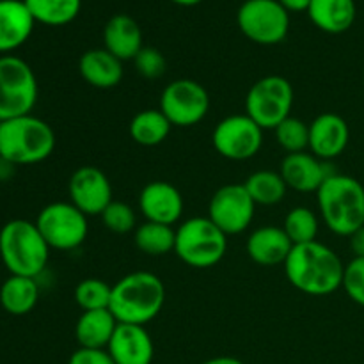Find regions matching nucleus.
<instances>
[{
    "label": "nucleus",
    "instance_id": "9",
    "mask_svg": "<svg viewBox=\"0 0 364 364\" xmlns=\"http://www.w3.org/2000/svg\"><path fill=\"white\" fill-rule=\"evenodd\" d=\"M34 223L48 247L57 251L80 247L89 233L87 215L70 201L50 203L38 213Z\"/></svg>",
    "mask_w": 364,
    "mask_h": 364
},
{
    "label": "nucleus",
    "instance_id": "41",
    "mask_svg": "<svg viewBox=\"0 0 364 364\" xmlns=\"http://www.w3.org/2000/svg\"><path fill=\"white\" fill-rule=\"evenodd\" d=\"M0 162H2V155H0Z\"/></svg>",
    "mask_w": 364,
    "mask_h": 364
},
{
    "label": "nucleus",
    "instance_id": "26",
    "mask_svg": "<svg viewBox=\"0 0 364 364\" xmlns=\"http://www.w3.org/2000/svg\"><path fill=\"white\" fill-rule=\"evenodd\" d=\"M173 124L160 109H146L135 114L130 121V137L139 146L153 148L169 137Z\"/></svg>",
    "mask_w": 364,
    "mask_h": 364
},
{
    "label": "nucleus",
    "instance_id": "10",
    "mask_svg": "<svg viewBox=\"0 0 364 364\" xmlns=\"http://www.w3.org/2000/svg\"><path fill=\"white\" fill-rule=\"evenodd\" d=\"M242 34L256 45H277L290 31V13L277 0H245L237 13Z\"/></svg>",
    "mask_w": 364,
    "mask_h": 364
},
{
    "label": "nucleus",
    "instance_id": "38",
    "mask_svg": "<svg viewBox=\"0 0 364 364\" xmlns=\"http://www.w3.org/2000/svg\"><path fill=\"white\" fill-rule=\"evenodd\" d=\"M288 13H308L311 0H277Z\"/></svg>",
    "mask_w": 364,
    "mask_h": 364
},
{
    "label": "nucleus",
    "instance_id": "25",
    "mask_svg": "<svg viewBox=\"0 0 364 364\" xmlns=\"http://www.w3.org/2000/svg\"><path fill=\"white\" fill-rule=\"evenodd\" d=\"M39 301V284L36 277L11 276L0 287V306L13 316L28 315Z\"/></svg>",
    "mask_w": 364,
    "mask_h": 364
},
{
    "label": "nucleus",
    "instance_id": "11",
    "mask_svg": "<svg viewBox=\"0 0 364 364\" xmlns=\"http://www.w3.org/2000/svg\"><path fill=\"white\" fill-rule=\"evenodd\" d=\"M159 109L173 127H194L208 114L210 95L198 80L178 78L164 87Z\"/></svg>",
    "mask_w": 364,
    "mask_h": 364
},
{
    "label": "nucleus",
    "instance_id": "2",
    "mask_svg": "<svg viewBox=\"0 0 364 364\" xmlns=\"http://www.w3.org/2000/svg\"><path fill=\"white\" fill-rule=\"evenodd\" d=\"M166 304V287L153 272H132L112 287L110 313L119 323L146 326Z\"/></svg>",
    "mask_w": 364,
    "mask_h": 364
},
{
    "label": "nucleus",
    "instance_id": "17",
    "mask_svg": "<svg viewBox=\"0 0 364 364\" xmlns=\"http://www.w3.org/2000/svg\"><path fill=\"white\" fill-rule=\"evenodd\" d=\"M350 139L347 121L334 112H323L309 124V151L320 160L336 159L345 151Z\"/></svg>",
    "mask_w": 364,
    "mask_h": 364
},
{
    "label": "nucleus",
    "instance_id": "3",
    "mask_svg": "<svg viewBox=\"0 0 364 364\" xmlns=\"http://www.w3.org/2000/svg\"><path fill=\"white\" fill-rule=\"evenodd\" d=\"M316 203L326 226L340 237L364 226V187L355 178L334 173L316 192Z\"/></svg>",
    "mask_w": 364,
    "mask_h": 364
},
{
    "label": "nucleus",
    "instance_id": "18",
    "mask_svg": "<svg viewBox=\"0 0 364 364\" xmlns=\"http://www.w3.org/2000/svg\"><path fill=\"white\" fill-rule=\"evenodd\" d=\"M107 352L116 364H151L155 345L144 326L119 323Z\"/></svg>",
    "mask_w": 364,
    "mask_h": 364
},
{
    "label": "nucleus",
    "instance_id": "36",
    "mask_svg": "<svg viewBox=\"0 0 364 364\" xmlns=\"http://www.w3.org/2000/svg\"><path fill=\"white\" fill-rule=\"evenodd\" d=\"M68 364H116L107 352V348H84L78 347L71 354Z\"/></svg>",
    "mask_w": 364,
    "mask_h": 364
},
{
    "label": "nucleus",
    "instance_id": "6",
    "mask_svg": "<svg viewBox=\"0 0 364 364\" xmlns=\"http://www.w3.org/2000/svg\"><path fill=\"white\" fill-rule=\"evenodd\" d=\"M228 235L208 217H192L176 230L174 255L188 267L210 269L226 256Z\"/></svg>",
    "mask_w": 364,
    "mask_h": 364
},
{
    "label": "nucleus",
    "instance_id": "8",
    "mask_svg": "<svg viewBox=\"0 0 364 364\" xmlns=\"http://www.w3.org/2000/svg\"><path fill=\"white\" fill-rule=\"evenodd\" d=\"M294 87L279 75H269L251 85L245 96V114L263 130H276L291 116Z\"/></svg>",
    "mask_w": 364,
    "mask_h": 364
},
{
    "label": "nucleus",
    "instance_id": "4",
    "mask_svg": "<svg viewBox=\"0 0 364 364\" xmlns=\"http://www.w3.org/2000/svg\"><path fill=\"white\" fill-rule=\"evenodd\" d=\"M55 149V132L46 121L27 114L0 121V155L13 166H34Z\"/></svg>",
    "mask_w": 364,
    "mask_h": 364
},
{
    "label": "nucleus",
    "instance_id": "32",
    "mask_svg": "<svg viewBox=\"0 0 364 364\" xmlns=\"http://www.w3.org/2000/svg\"><path fill=\"white\" fill-rule=\"evenodd\" d=\"M274 134H276L277 144L288 155L306 151L309 148V124L302 119H297V117H287L279 127H276Z\"/></svg>",
    "mask_w": 364,
    "mask_h": 364
},
{
    "label": "nucleus",
    "instance_id": "39",
    "mask_svg": "<svg viewBox=\"0 0 364 364\" xmlns=\"http://www.w3.org/2000/svg\"><path fill=\"white\" fill-rule=\"evenodd\" d=\"M201 364H244V363L237 358H230V355H219V358H212Z\"/></svg>",
    "mask_w": 364,
    "mask_h": 364
},
{
    "label": "nucleus",
    "instance_id": "12",
    "mask_svg": "<svg viewBox=\"0 0 364 364\" xmlns=\"http://www.w3.org/2000/svg\"><path fill=\"white\" fill-rule=\"evenodd\" d=\"M212 144L220 156L233 162H244L258 155L263 144V128L247 114H233L215 124Z\"/></svg>",
    "mask_w": 364,
    "mask_h": 364
},
{
    "label": "nucleus",
    "instance_id": "16",
    "mask_svg": "<svg viewBox=\"0 0 364 364\" xmlns=\"http://www.w3.org/2000/svg\"><path fill=\"white\" fill-rule=\"evenodd\" d=\"M279 174L283 176L288 188L309 194V192H318L327 178L333 176L334 173L326 160H320L313 153L301 151L284 156L279 167Z\"/></svg>",
    "mask_w": 364,
    "mask_h": 364
},
{
    "label": "nucleus",
    "instance_id": "24",
    "mask_svg": "<svg viewBox=\"0 0 364 364\" xmlns=\"http://www.w3.org/2000/svg\"><path fill=\"white\" fill-rule=\"evenodd\" d=\"M117 326L119 322L110 313V309L82 311L75 326V338H77L78 347L107 348Z\"/></svg>",
    "mask_w": 364,
    "mask_h": 364
},
{
    "label": "nucleus",
    "instance_id": "37",
    "mask_svg": "<svg viewBox=\"0 0 364 364\" xmlns=\"http://www.w3.org/2000/svg\"><path fill=\"white\" fill-rule=\"evenodd\" d=\"M350 242V251L354 252V258H364V226L348 237Z\"/></svg>",
    "mask_w": 364,
    "mask_h": 364
},
{
    "label": "nucleus",
    "instance_id": "30",
    "mask_svg": "<svg viewBox=\"0 0 364 364\" xmlns=\"http://www.w3.org/2000/svg\"><path fill=\"white\" fill-rule=\"evenodd\" d=\"M283 230L294 245L309 244L318 235V219L308 206H295L284 217Z\"/></svg>",
    "mask_w": 364,
    "mask_h": 364
},
{
    "label": "nucleus",
    "instance_id": "1",
    "mask_svg": "<svg viewBox=\"0 0 364 364\" xmlns=\"http://www.w3.org/2000/svg\"><path fill=\"white\" fill-rule=\"evenodd\" d=\"M283 267L291 287L306 295L323 297L343 287V262L318 240L294 245Z\"/></svg>",
    "mask_w": 364,
    "mask_h": 364
},
{
    "label": "nucleus",
    "instance_id": "15",
    "mask_svg": "<svg viewBox=\"0 0 364 364\" xmlns=\"http://www.w3.org/2000/svg\"><path fill=\"white\" fill-rule=\"evenodd\" d=\"M183 196L169 181H149L139 194V208L149 223L174 226L183 215Z\"/></svg>",
    "mask_w": 364,
    "mask_h": 364
},
{
    "label": "nucleus",
    "instance_id": "21",
    "mask_svg": "<svg viewBox=\"0 0 364 364\" xmlns=\"http://www.w3.org/2000/svg\"><path fill=\"white\" fill-rule=\"evenodd\" d=\"M103 48L123 63L134 60L144 48L141 25L128 14H114L103 28Z\"/></svg>",
    "mask_w": 364,
    "mask_h": 364
},
{
    "label": "nucleus",
    "instance_id": "23",
    "mask_svg": "<svg viewBox=\"0 0 364 364\" xmlns=\"http://www.w3.org/2000/svg\"><path fill=\"white\" fill-rule=\"evenodd\" d=\"M358 7L355 0H311L309 20L327 34H343L354 25Z\"/></svg>",
    "mask_w": 364,
    "mask_h": 364
},
{
    "label": "nucleus",
    "instance_id": "34",
    "mask_svg": "<svg viewBox=\"0 0 364 364\" xmlns=\"http://www.w3.org/2000/svg\"><path fill=\"white\" fill-rule=\"evenodd\" d=\"M134 66L141 77L148 78V80H156V78L164 77V73H166L167 60L160 50L153 48V46H144L135 55Z\"/></svg>",
    "mask_w": 364,
    "mask_h": 364
},
{
    "label": "nucleus",
    "instance_id": "19",
    "mask_svg": "<svg viewBox=\"0 0 364 364\" xmlns=\"http://www.w3.org/2000/svg\"><path fill=\"white\" fill-rule=\"evenodd\" d=\"M34 25V18L23 0H0V55H11L23 46Z\"/></svg>",
    "mask_w": 364,
    "mask_h": 364
},
{
    "label": "nucleus",
    "instance_id": "28",
    "mask_svg": "<svg viewBox=\"0 0 364 364\" xmlns=\"http://www.w3.org/2000/svg\"><path fill=\"white\" fill-rule=\"evenodd\" d=\"M245 191L249 192L255 205L262 206H274L281 203L287 196V183H284L283 176L274 171H256L251 176L245 180L244 183Z\"/></svg>",
    "mask_w": 364,
    "mask_h": 364
},
{
    "label": "nucleus",
    "instance_id": "5",
    "mask_svg": "<svg viewBox=\"0 0 364 364\" xmlns=\"http://www.w3.org/2000/svg\"><path fill=\"white\" fill-rule=\"evenodd\" d=\"M50 247L36 223L13 219L0 230V259L11 276L36 277L46 269Z\"/></svg>",
    "mask_w": 364,
    "mask_h": 364
},
{
    "label": "nucleus",
    "instance_id": "31",
    "mask_svg": "<svg viewBox=\"0 0 364 364\" xmlns=\"http://www.w3.org/2000/svg\"><path fill=\"white\" fill-rule=\"evenodd\" d=\"M112 287L107 281L87 277L82 279L75 288V302L82 311H96V309H109Z\"/></svg>",
    "mask_w": 364,
    "mask_h": 364
},
{
    "label": "nucleus",
    "instance_id": "14",
    "mask_svg": "<svg viewBox=\"0 0 364 364\" xmlns=\"http://www.w3.org/2000/svg\"><path fill=\"white\" fill-rule=\"evenodd\" d=\"M70 203H73L87 217L102 215L103 210L114 201L112 185L102 169L95 166H82L68 181Z\"/></svg>",
    "mask_w": 364,
    "mask_h": 364
},
{
    "label": "nucleus",
    "instance_id": "35",
    "mask_svg": "<svg viewBox=\"0 0 364 364\" xmlns=\"http://www.w3.org/2000/svg\"><path fill=\"white\" fill-rule=\"evenodd\" d=\"M343 288L355 304L364 308V258H354L345 265Z\"/></svg>",
    "mask_w": 364,
    "mask_h": 364
},
{
    "label": "nucleus",
    "instance_id": "20",
    "mask_svg": "<svg viewBox=\"0 0 364 364\" xmlns=\"http://www.w3.org/2000/svg\"><path fill=\"white\" fill-rule=\"evenodd\" d=\"M291 240L279 226H262L252 231L245 244L247 256L263 267L283 265L290 255Z\"/></svg>",
    "mask_w": 364,
    "mask_h": 364
},
{
    "label": "nucleus",
    "instance_id": "33",
    "mask_svg": "<svg viewBox=\"0 0 364 364\" xmlns=\"http://www.w3.org/2000/svg\"><path fill=\"white\" fill-rule=\"evenodd\" d=\"M100 217H102L103 226L112 233L124 235L137 230V215L134 208L123 201H112Z\"/></svg>",
    "mask_w": 364,
    "mask_h": 364
},
{
    "label": "nucleus",
    "instance_id": "40",
    "mask_svg": "<svg viewBox=\"0 0 364 364\" xmlns=\"http://www.w3.org/2000/svg\"><path fill=\"white\" fill-rule=\"evenodd\" d=\"M171 2L178 4V6H183V7H192V6H198V4H201L203 0H171Z\"/></svg>",
    "mask_w": 364,
    "mask_h": 364
},
{
    "label": "nucleus",
    "instance_id": "22",
    "mask_svg": "<svg viewBox=\"0 0 364 364\" xmlns=\"http://www.w3.org/2000/svg\"><path fill=\"white\" fill-rule=\"evenodd\" d=\"M78 73L91 87L112 89L123 80V60L105 48H92L78 59Z\"/></svg>",
    "mask_w": 364,
    "mask_h": 364
},
{
    "label": "nucleus",
    "instance_id": "29",
    "mask_svg": "<svg viewBox=\"0 0 364 364\" xmlns=\"http://www.w3.org/2000/svg\"><path fill=\"white\" fill-rule=\"evenodd\" d=\"M134 242L139 251L144 252V255L164 256L174 251L176 230H173V226L146 220L134 231Z\"/></svg>",
    "mask_w": 364,
    "mask_h": 364
},
{
    "label": "nucleus",
    "instance_id": "7",
    "mask_svg": "<svg viewBox=\"0 0 364 364\" xmlns=\"http://www.w3.org/2000/svg\"><path fill=\"white\" fill-rule=\"evenodd\" d=\"M38 95V78L27 60L0 55V121L32 114Z\"/></svg>",
    "mask_w": 364,
    "mask_h": 364
},
{
    "label": "nucleus",
    "instance_id": "27",
    "mask_svg": "<svg viewBox=\"0 0 364 364\" xmlns=\"http://www.w3.org/2000/svg\"><path fill=\"white\" fill-rule=\"evenodd\" d=\"M36 23L63 27L71 23L82 9V0H23Z\"/></svg>",
    "mask_w": 364,
    "mask_h": 364
},
{
    "label": "nucleus",
    "instance_id": "13",
    "mask_svg": "<svg viewBox=\"0 0 364 364\" xmlns=\"http://www.w3.org/2000/svg\"><path fill=\"white\" fill-rule=\"evenodd\" d=\"M256 205L245 191L244 183H228L212 196L208 205V219L223 233H244L255 219Z\"/></svg>",
    "mask_w": 364,
    "mask_h": 364
}]
</instances>
